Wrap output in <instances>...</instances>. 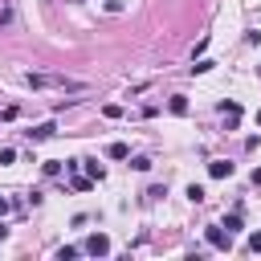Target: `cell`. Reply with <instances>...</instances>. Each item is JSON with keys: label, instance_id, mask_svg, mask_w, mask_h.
I'll use <instances>...</instances> for the list:
<instances>
[{"label": "cell", "instance_id": "obj_3", "mask_svg": "<svg viewBox=\"0 0 261 261\" xmlns=\"http://www.w3.org/2000/svg\"><path fill=\"white\" fill-rule=\"evenodd\" d=\"M82 253H90V257H106V253H110V241H106L102 232H94V237L82 245Z\"/></svg>", "mask_w": 261, "mask_h": 261}, {"label": "cell", "instance_id": "obj_1", "mask_svg": "<svg viewBox=\"0 0 261 261\" xmlns=\"http://www.w3.org/2000/svg\"><path fill=\"white\" fill-rule=\"evenodd\" d=\"M24 82L33 90H86V82H73V77H61V73H29Z\"/></svg>", "mask_w": 261, "mask_h": 261}, {"label": "cell", "instance_id": "obj_12", "mask_svg": "<svg viewBox=\"0 0 261 261\" xmlns=\"http://www.w3.org/2000/svg\"><path fill=\"white\" fill-rule=\"evenodd\" d=\"M188 200L200 204V200H204V188H200V184H188Z\"/></svg>", "mask_w": 261, "mask_h": 261}, {"label": "cell", "instance_id": "obj_8", "mask_svg": "<svg viewBox=\"0 0 261 261\" xmlns=\"http://www.w3.org/2000/svg\"><path fill=\"white\" fill-rule=\"evenodd\" d=\"M106 155H110V159H130V147H126V143H110Z\"/></svg>", "mask_w": 261, "mask_h": 261}, {"label": "cell", "instance_id": "obj_14", "mask_svg": "<svg viewBox=\"0 0 261 261\" xmlns=\"http://www.w3.org/2000/svg\"><path fill=\"white\" fill-rule=\"evenodd\" d=\"M224 228H228V232H241V216H237V212H232V216H224Z\"/></svg>", "mask_w": 261, "mask_h": 261}, {"label": "cell", "instance_id": "obj_11", "mask_svg": "<svg viewBox=\"0 0 261 261\" xmlns=\"http://www.w3.org/2000/svg\"><path fill=\"white\" fill-rule=\"evenodd\" d=\"M130 167H135V171H151V159H147V155H135Z\"/></svg>", "mask_w": 261, "mask_h": 261}, {"label": "cell", "instance_id": "obj_20", "mask_svg": "<svg viewBox=\"0 0 261 261\" xmlns=\"http://www.w3.org/2000/svg\"><path fill=\"white\" fill-rule=\"evenodd\" d=\"M257 126H261V110H257Z\"/></svg>", "mask_w": 261, "mask_h": 261}, {"label": "cell", "instance_id": "obj_19", "mask_svg": "<svg viewBox=\"0 0 261 261\" xmlns=\"http://www.w3.org/2000/svg\"><path fill=\"white\" fill-rule=\"evenodd\" d=\"M4 237H8V224H4V220H0V241H4Z\"/></svg>", "mask_w": 261, "mask_h": 261}, {"label": "cell", "instance_id": "obj_5", "mask_svg": "<svg viewBox=\"0 0 261 261\" xmlns=\"http://www.w3.org/2000/svg\"><path fill=\"white\" fill-rule=\"evenodd\" d=\"M53 135H57V126H53V122H41V126H33V130H29V139H33V143H41V139H53Z\"/></svg>", "mask_w": 261, "mask_h": 261}, {"label": "cell", "instance_id": "obj_10", "mask_svg": "<svg viewBox=\"0 0 261 261\" xmlns=\"http://www.w3.org/2000/svg\"><path fill=\"white\" fill-rule=\"evenodd\" d=\"M77 253H82V249H73V245H61V249H57V261H73Z\"/></svg>", "mask_w": 261, "mask_h": 261}, {"label": "cell", "instance_id": "obj_15", "mask_svg": "<svg viewBox=\"0 0 261 261\" xmlns=\"http://www.w3.org/2000/svg\"><path fill=\"white\" fill-rule=\"evenodd\" d=\"M86 171H90L94 179H102V167H98V159H86Z\"/></svg>", "mask_w": 261, "mask_h": 261}, {"label": "cell", "instance_id": "obj_9", "mask_svg": "<svg viewBox=\"0 0 261 261\" xmlns=\"http://www.w3.org/2000/svg\"><path fill=\"white\" fill-rule=\"evenodd\" d=\"M167 110H171V114H188V98H184V94H175V98L167 102Z\"/></svg>", "mask_w": 261, "mask_h": 261}, {"label": "cell", "instance_id": "obj_13", "mask_svg": "<svg viewBox=\"0 0 261 261\" xmlns=\"http://www.w3.org/2000/svg\"><path fill=\"white\" fill-rule=\"evenodd\" d=\"M45 175H61V159H45Z\"/></svg>", "mask_w": 261, "mask_h": 261}, {"label": "cell", "instance_id": "obj_4", "mask_svg": "<svg viewBox=\"0 0 261 261\" xmlns=\"http://www.w3.org/2000/svg\"><path fill=\"white\" fill-rule=\"evenodd\" d=\"M208 175H212V179H224V175H232V163H228V159H212V163H208Z\"/></svg>", "mask_w": 261, "mask_h": 261}, {"label": "cell", "instance_id": "obj_6", "mask_svg": "<svg viewBox=\"0 0 261 261\" xmlns=\"http://www.w3.org/2000/svg\"><path fill=\"white\" fill-rule=\"evenodd\" d=\"M69 188H73V192H90V188H94V175H77V171H73Z\"/></svg>", "mask_w": 261, "mask_h": 261}, {"label": "cell", "instance_id": "obj_2", "mask_svg": "<svg viewBox=\"0 0 261 261\" xmlns=\"http://www.w3.org/2000/svg\"><path fill=\"white\" fill-rule=\"evenodd\" d=\"M208 245L220 249V253H228V249H232V232H224V224H212V228H208Z\"/></svg>", "mask_w": 261, "mask_h": 261}, {"label": "cell", "instance_id": "obj_18", "mask_svg": "<svg viewBox=\"0 0 261 261\" xmlns=\"http://www.w3.org/2000/svg\"><path fill=\"white\" fill-rule=\"evenodd\" d=\"M253 184H257V188H261V167H257V171H253Z\"/></svg>", "mask_w": 261, "mask_h": 261}, {"label": "cell", "instance_id": "obj_16", "mask_svg": "<svg viewBox=\"0 0 261 261\" xmlns=\"http://www.w3.org/2000/svg\"><path fill=\"white\" fill-rule=\"evenodd\" d=\"M249 249H253V253H261V232H253V237H249Z\"/></svg>", "mask_w": 261, "mask_h": 261}, {"label": "cell", "instance_id": "obj_17", "mask_svg": "<svg viewBox=\"0 0 261 261\" xmlns=\"http://www.w3.org/2000/svg\"><path fill=\"white\" fill-rule=\"evenodd\" d=\"M8 208H12V204H8V196H0V216H4Z\"/></svg>", "mask_w": 261, "mask_h": 261}, {"label": "cell", "instance_id": "obj_7", "mask_svg": "<svg viewBox=\"0 0 261 261\" xmlns=\"http://www.w3.org/2000/svg\"><path fill=\"white\" fill-rule=\"evenodd\" d=\"M16 24V8L12 4H0V29H12Z\"/></svg>", "mask_w": 261, "mask_h": 261}]
</instances>
